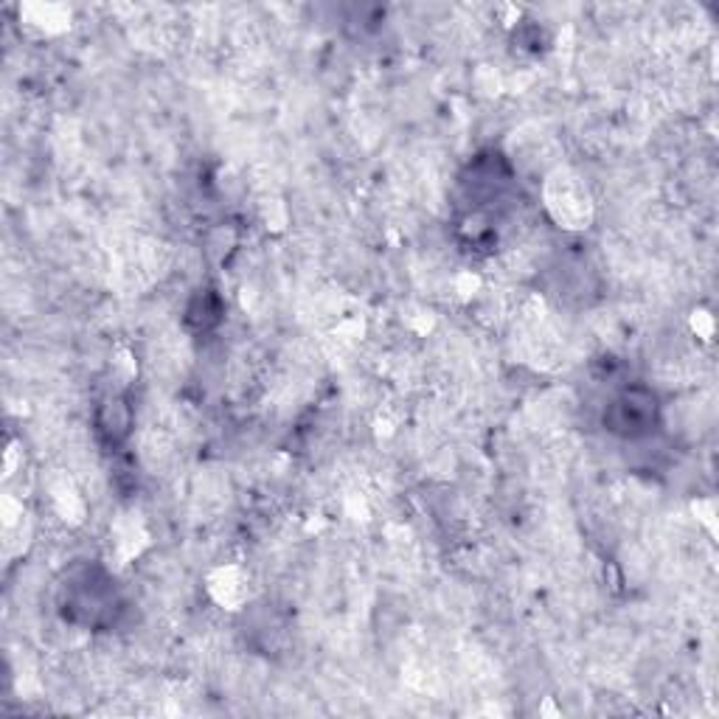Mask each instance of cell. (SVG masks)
<instances>
[{
  "label": "cell",
  "mask_w": 719,
  "mask_h": 719,
  "mask_svg": "<svg viewBox=\"0 0 719 719\" xmlns=\"http://www.w3.org/2000/svg\"><path fill=\"white\" fill-rule=\"evenodd\" d=\"M542 200L551 220L568 231H582L593 222V197L573 169H553L542 183Z\"/></svg>",
  "instance_id": "cell-1"
},
{
  "label": "cell",
  "mask_w": 719,
  "mask_h": 719,
  "mask_svg": "<svg viewBox=\"0 0 719 719\" xmlns=\"http://www.w3.org/2000/svg\"><path fill=\"white\" fill-rule=\"evenodd\" d=\"M658 405L655 397L647 391H627L625 397H619L612 402V419H616V430L636 436L649 430V425L655 422Z\"/></svg>",
  "instance_id": "cell-2"
},
{
  "label": "cell",
  "mask_w": 719,
  "mask_h": 719,
  "mask_svg": "<svg viewBox=\"0 0 719 719\" xmlns=\"http://www.w3.org/2000/svg\"><path fill=\"white\" fill-rule=\"evenodd\" d=\"M211 593H214L217 601H222V605L237 607L239 601L244 599V588L237 582V571L226 568V571L217 573V577L211 579Z\"/></svg>",
  "instance_id": "cell-3"
}]
</instances>
